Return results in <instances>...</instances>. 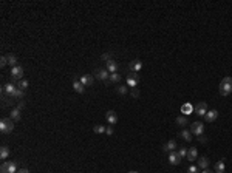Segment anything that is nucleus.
Here are the masks:
<instances>
[{
	"mask_svg": "<svg viewBox=\"0 0 232 173\" xmlns=\"http://www.w3.org/2000/svg\"><path fill=\"white\" fill-rule=\"evenodd\" d=\"M11 77H13V81L14 82H19V81H22L23 79V68L20 67V65H17V67H14V68H11Z\"/></svg>",
	"mask_w": 232,
	"mask_h": 173,
	"instance_id": "nucleus-4",
	"label": "nucleus"
},
{
	"mask_svg": "<svg viewBox=\"0 0 232 173\" xmlns=\"http://www.w3.org/2000/svg\"><path fill=\"white\" fill-rule=\"evenodd\" d=\"M206 121L207 122H215L217 121V117H218V111L217 110H209L207 113H206Z\"/></svg>",
	"mask_w": 232,
	"mask_h": 173,
	"instance_id": "nucleus-14",
	"label": "nucleus"
},
{
	"mask_svg": "<svg viewBox=\"0 0 232 173\" xmlns=\"http://www.w3.org/2000/svg\"><path fill=\"white\" fill-rule=\"evenodd\" d=\"M116 91H118L119 94H125V93H127V87L121 85V87H118V90H116Z\"/></svg>",
	"mask_w": 232,
	"mask_h": 173,
	"instance_id": "nucleus-33",
	"label": "nucleus"
},
{
	"mask_svg": "<svg viewBox=\"0 0 232 173\" xmlns=\"http://www.w3.org/2000/svg\"><path fill=\"white\" fill-rule=\"evenodd\" d=\"M215 173H224V159H221L215 164Z\"/></svg>",
	"mask_w": 232,
	"mask_h": 173,
	"instance_id": "nucleus-24",
	"label": "nucleus"
},
{
	"mask_svg": "<svg viewBox=\"0 0 232 173\" xmlns=\"http://www.w3.org/2000/svg\"><path fill=\"white\" fill-rule=\"evenodd\" d=\"M178 155L181 156V158H186V156H187V148H179V150H178Z\"/></svg>",
	"mask_w": 232,
	"mask_h": 173,
	"instance_id": "nucleus-31",
	"label": "nucleus"
},
{
	"mask_svg": "<svg viewBox=\"0 0 232 173\" xmlns=\"http://www.w3.org/2000/svg\"><path fill=\"white\" fill-rule=\"evenodd\" d=\"M17 173H30V170H28V168H20Z\"/></svg>",
	"mask_w": 232,
	"mask_h": 173,
	"instance_id": "nucleus-38",
	"label": "nucleus"
},
{
	"mask_svg": "<svg viewBox=\"0 0 232 173\" xmlns=\"http://www.w3.org/2000/svg\"><path fill=\"white\" fill-rule=\"evenodd\" d=\"M93 74H95L96 79H99V81H108V77H110V73L107 71V68L105 70L104 68H98Z\"/></svg>",
	"mask_w": 232,
	"mask_h": 173,
	"instance_id": "nucleus-6",
	"label": "nucleus"
},
{
	"mask_svg": "<svg viewBox=\"0 0 232 173\" xmlns=\"http://www.w3.org/2000/svg\"><path fill=\"white\" fill-rule=\"evenodd\" d=\"M176 124H178L179 127H186L189 122H187V117H186V116H178V117H176Z\"/></svg>",
	"mask_w": 232,
	"mask_h": 173,
	"instance_id": "nucleus-25",
	"label": "nucleus"
},
{
	"mask_svg": "<svg viewBox=\"0 0 232 173\" xmlns=\"http://www.w3.org/2000/svg\"><path fill=\"white\" fill-rule=\"evenodd\" d=\"M181 156L178 155V152H170L169 153V162L172 164V165H178L179 162H181Z\"/></svg>",
	"mask_w": 232,
	"mask_h": 173,
	"instance_id": "nucleus-11",
	"label": "nucleus"
},
{
	"mask_svg": "<svg viewBox=\"0 0 232 173\" xmlns=\"http://www.w3.org/2000/svg\"><path fill=\"white\" fill-rule=\"evenodd\" d=\"M201 173H215V171H211V170H209V168H204Z\"/></svg>",
	"mask_w": 232,
	"mask_h": 173,
	"instance_id": "nucleus-39",
	"label": "nucleus"
},
{
	"mask_svg": "<svg viewBox=\"0 0 232 173\" xmlns=\"http://www.w3.org/2000/svg\"><path fill=\"white\" fill-rule=\"evenodd\" d=\"M129 173H138V171H129Z\"/></svg>",
	"mask_w": 232,
	"mask_h": 173,
	"instance_id": "nucleus-40",
	"label": "nucleus"
},
{
	"mask_svg": "<svg viewBox=\"0 0 232 173\" xmlns=\"http://www.w3.org/2000/svg\"><path fill=\"white\" fill-rule=\"evenodd\" d=\"M6 60H8V65H11L13 68L17 67V57L14 54H6Z\"/></svg>",
	"mask_w": 232,
	"mask_h": 173,
	"instance_id": "nucleus-21",
	"label": "nucleus"
},
{
	"mask_svg": "<svg viewBox=\"0 0 232 173\" xmlns=\"http://www.w3.org/2000/svg\"><path fill=\"white\" fill-rule=\"evenodd\" d=\"M204 132V124L201 122H192L190 124V133L195 135V136H201Z\"/></svg>",
	"mask_w": 232,
	"mask_h": 173,
	"instance_id": "nucleus-5",
	"label": "nucleus"
},
{
	"mask_svg": "<svg viewBox=\"0 0 232 173\" xmlns=\"http://www.w3.org/2000/svg\"><path fill=\"white\" fill-rule=\"evenodd\" d=\"M179 136L184 139V141H192V133L189 130H181L179 132Z\"/></svg>",
	"mask_w": 232,
	"mask_h": 173,
	"instance_id": "nucleus-23",
	"label": "nucleus"
},
{
	"mask_svg": "<svg viewBox=\"0 0 232 173\" xmlns=\"http://www.w3.org/2000/svg\"><path fill=\"white\" fill-rule=\"evenodd\" d=\"M198 167H200V168H203V170H204V168H207V167H209V159H207L206 156L200 158V159H198Z\"/></svg>",
	"mask_w": 232,
	"mask_h": 173,
	"instance_id": "nucleus-22",
	"label": "nucleus"
},
{
	"mask_svg": "<svg viewBox=\"0 0 232 173\" xmlns=\"http://www.w3.org/2000/svg\"><path fill=\"white\" fill-rule=\"evenodd\" d=\"M187 158L189 161H195L197 158H198V152H197V148L195 147H192V148H187Z\"/></svg>",
	"mask_w": 232,
	"mask_h": 173,
	"instance_id": "nucleus-18",
	"label": "nucleus"
},
{
	"mask_svg": "<svg viewBox=\"0 0 232 173\" xmlns=\"http://www.w3.org/2000/svg\"><path fill=\"white\" fill-rule=\"evenodd\" d=\"M14 130V121L11 117H3L0 121V132L2 133H11Z\"/></svg>",
	"mask_w": 232,
	"mask_h": 173,
	"instance_id": "nucleus-2",
	"label": "nucleus"
},
{
	"mask_svg": "<svg viewBox=\"0 0 232 173\" xmlns=\"http://www.w3.org/2000/svg\"><path fill=\"white\" fill-rule=\"evenodd\" d=\"M102 59L108 62V60H111V54H110V53H105V54H102Z\"/></svg>",
	"mask_w": 232,
	"mask_h": 173,
	"instance_id": "nucleus-35",
	"label": "nucleus"
},
{
	"mask_svg": "<svg viewBox=\"0 0 232 173\" xmlns=\"http://www.w3.org/2000/svg\"><path fill=\"white\" fill-rule=\"evenodd\" d=\"M189 173H198V167L197 165H190L189 167Z\"/></svg>",
	"mask_w": 232,
	"mask_h": 173,
	"instance_id": "nucleus-34",
	"label": "nucleus"
},
{
	"mask_svg": "<svg viewBox=\"0 0 232 173\" xmlns=\"http://www.w3.org/2000/svg\"><path fill=\"white\" fill-rule=\"evenodd\" d=\"M17 88H20V90H23V91H25V90L28 88V81H27V79H22V81H19V82H17Z\"/></svg>",
	"mask_w": 232,
	"mask_h": 173,
	"instance_id": "nucleus-29",
	"label": "nucleus"
},
{
	"mask_svg": "<svg viewBox=\"0 0 232 173\" xmlns=\"http://www.w3.org/2000/svg\"><path fill=\"white\" fill-rule=\"evenodd\" d=\"M194 111H195L198 116H206V113H207L209 110H207V105H206V102H200V104H197V105H195Z\"/></svg>",
	"mask_w": 232,
	"mask_h": 173,
	"instance_id": "nucleus-7",
	"label": "nucleus"
},
{
	"mask_svg": "<svg viewBox=\"0 0 232 173\" xmlns=\"http://www.w3.org/2000/svg\"><path fill=\"white\" fill-rule=\"evenodd\" d=\"M79 81L84 87H90V85H93V82H95V77H93L91 74H84V76H81Z\"/></svg>",
	"mask_w": 232,
	"mask_h": 173,
	"instance_id": "nucleus-10",
	"label": "nucleus"
},
{
	"mask_svg": "<svg viewBox=\"0 0 232 173\" xmlns=\"http://www.w3.org/2000/svg\"><path fill=\"white\" fill-rule=\"evenodd\" d=\"M9 117H11L14 122H17V121L22 117V108H20V107H16V108H13V110L9 111Z\"/></svg>",
	"mask_w": 232,
	"mask_h": 173,
	"instance_id": "nucleus-12",
	"label": "nucleus"
},
{
	"mask_svg": "<svg viewBox=\"0 0 232 173\" xmlns=\"http://www.w3.org/2000/svg\"><path fill=\"white\" fill-rule=\"evenodd\" d=\"M105 127L104 125H95V127H93V132H95V133H98V135H102V133H105Z\"/></svg>",
	"mask_w": 232,
	"mask_h": 173,
	"instance_id": "nucleus-30",
	"label": "nucleus"
},
{
	"mask_svg": "<svg viewBox=\"0 0 232 173\" xmlns=\"http://www.w3.org/2000/svg\"><path fill=\"white\" fill-rule=\"evenodd\" d=\"M16 88H17V87H16L14 84H11V82H9V84H5V85H3V93H5V94H8V96L11 97V96H13V93L16 91Z\"/></svg>",
	"mask_w": 232,
	"mask_h": 173,
	"instance_id": "nucleus-15",
	"label": "nucleus"
},
{
	"mask_svg": "<svg viewBox=\"0 0 232 173\" xmlns=\"http://www.w3.org/2000/svg\"><path fill=\"white\" fill-rule=\"evenodd\" d=\"M181 111H183L184 114H190V113L194 111V107H192L190 104H184V105L181 107Z\"/></svg>",
	"mask_w": 232,
	"mask_h": 173,
	"instance_id": "nucleus-27",
	"label": "nucleus"
},
{
	"mask_svg": "<svg viewBox=\"0 0 232 173\" xmlns=\"http://www.w3.org/2000/svg\"><path fill=\"white\" fill-rule=\"evenodd\" d=\"M105 133H107L108 136H111V135H113V128H111V125H110V127H107V130H105Z\"/></svg>",
	"mask_w": 232,
	"mask_h": 173,
	"instance_id": "nucleus-37",
	"label": "nucleus"
},
{
	"mask_svg": "<svg viewBox=\"0 0 232 173\" xmlns=\"http://www.w3.org/2000/svg\"><path fill=\"white\" fill-rule=\"evenodd\" d=\"M11 150H9V147L8 145H2V148H0V159H6L9 156Z\"/></svg>",
	"mask_w": 232,
	"mask_h": 173,
	"instance_id": "nucleus-19",
	"label": "nucleus"
},
{
	"mask_svg": "<svg viewBox=\"0 0 232 173\" xmlns=\"http://www.w3.org/2000/svg\"><path fill=\"white\" fill-rule=\"evenodd\" d=\"M138 81H139V76L136 73H132V74H129V77H127V85L132 87V88H136Z\"/></svg>",
	"mask_w": 232,
	"mask_h": 173,
	"instance_id": "nucleus-9",
	"label": "nucleus"
},
{
	"mask_svg": "<svg viewBox=\"0 0 232 173\" xmlns=\"http://www.w3.org/2000/svg\"><path fill=\"white\" fill-rule=\"evenodd\" d=\"M105 119H107V122H108V125H114V124L118 122V114H116L113 110H108V111L105 113Z\"/></svg>",
	"mask_w": 232,
	"mask_h": 173,
	"instance_id": "nucleus-8",
	"label": "nucleus"
},
{
	"mask_svg": "<svg viewBox=\"0 0 232 173\" xmlns=\"http://www.w3.org/2000/svg\"><path fill=\"white\" fill-rule=\"evenodd\" d=\"M73 88H74V91H78V93H84V91H85V87L81 84L79 79H76V81L73 82Z\"/></svg>",
	"mask_w": 232,
	"mask_h": 173,
	"instance_id": "nucleus-20",
	"label": "nucleus"
},
{
	"mask_svg": "<svg viewBox=\"0 0 232 173\" xmlns=\"http://www.w3.org/2000/svg\"><path fill=\"white\" fill-rule=\"evenodd\" d=\"M132 96H133V97H138V96H139V91H138V88H132Z\"/></svg>",
	"mask_w": 232,
	"mask_h": 173,
	"instance_id": "nucleus-36",
	"label": "nucleus"
},
{
	"mask_svg": "<svg viewBox=\"0 0 232 173\" xmlns=\"http://www.w3.org/2000/svg\"><path fill=\"white\" fill-rule=\"evenodd\" d=\"M0 171L2 173H17V164L14 161H5L2 164V167H0Z\"/></svg>",
	"mask_w": 232,
	"mask_h": 173,
	"instance_id": "nucleus-3",
	"label": "nucleus"
},
{
	"mask_svg": "<svg viewBox=\"0 0 232 173\" xmlns=\"http://www.w3.org/2000/svg\"><path fill=\"white\" fill-rule=\"evenodd\" d=\"M175 148H176V142H175V141H169V142H166V144H164L162 150L167 152V153H170V152H175Z\"/></svg>",
	"mask_w": 232,
	"mask_h": 173,
	"instance_id": "nucleus-17",
	"label": "nucleus"
},
{
	"mask_svg": "<svg viewBox=\"0 0 232 173\" xmlns=\"http://www.w3.org/2000/svg\"><path fill=\"white\" fill-rule=\"evenodd\" d=\"M108 81H110V82H113V84L119 82V81H121V74H118V73H111V74H110V77H108Z\"/></svg>",
	"mask_w": 232,
	"mask_h": 173,
	"instance_id": "nucleus-28",
	"label": "nucleus"
},
{
	"mask_svg": "<svg viewBox=\"0 0 232 173\" xmlns=\"http://www.w3.org/2000/svg\"><path fill=\"white\" fill-rule=\"evenodd\" d=\"M220 94L221 96H229L232 93V77H224L220 82Z\"/></svg>",
	"mask_w": 232,
	"mask_h": 173,
	"instance_id": "nucleus-1",
	"label": "nucleus"
},
{
	"mask_svg": "<svg viewBox=\"0 0 232 173\" xmlns=\"http://www.w3.org/2000/svg\"><path fill=\"white\" fill-rule=\"evenodd\" d=\"M107 71L111 74V73H118V62H114L113 59L107 62Z\"/></svg>",
	"mask_w": 232,
	"mask_h": 173,
	"instance_id": "nucleus-16",
	"label": "nucleus"
},
{
	"mask_svg": "<svg viewBox=\"0 0 232 173\" xmlns=\"http://www.w3.org/2000/svg\"><path fill=\"white\" fill-rule=\"evenodd\" d=\"M8 65V60H6V56H2V59H0V67L5 68Z\"/></svg>",
	"mask_w": 232,
	"mask_h": 173,
	"instance_id": "nucleus-32",
	"label": "nucleus"
},
{
	"mask_svg": "<svg viewBox=\"0 0 232 173\" xmlns=\"http://www.w3.org/2000/svg\"><path fill=\"white\" fill-rule=\"evenodd\" d=\"M23 96H25V91H23V90H20V88H16V91L13 93V99H22Z\"/></svg>",
	"mask_w": 232,
	"mask_h": 173,
	"instance_id": "nucleus-26",
	"label": "nucleus"
},
{
	"mask_svg": "<svg viewBox=\"0 0 232 173\" xmlns=\"http://www.w3.org/2000/svg\"><path fill=\"white\" fill-rule=\"evenodd\" d=\"M129 68L133 71V73H138L139 70H141L143 68V62L141 60H139V59H135V60H132L130 62V65H129Z\"/></svg>",
	"mask_w": 232,
	"mask_h": 173,
	"instance_id": "nucleus-13",
	"label": "nucleus"
}]
</instances>
